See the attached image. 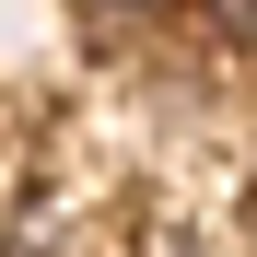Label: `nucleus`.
<instances>
[{"label": "nucleus", "instance_id": "f257e3e1", "mask_svg": "<svg viewBox=\"0 0 257 257\" xmlns=\"http://www.w3.org/2000/svg\"><path fill=\"white\" fill-rule=\"evenodd\" d=\"M210 12V35H222V47H257V0H199Z\"/></svg>", "mask_w": 257, "mask_h": 257}, {"label": "nucleus", "instance_id": "f03ea898", "mask_svg": "<svg viewBox=\"0 0 257 257\" xmlns=\"http://www.w3.org/2000/svg\"><path fill=\"white\" fill-rule=\"evenodd\" d=\"M105 12H141V0H105Z\"/></svg>", "mask_w": 257, "mask_h": 257}]
</instances>
